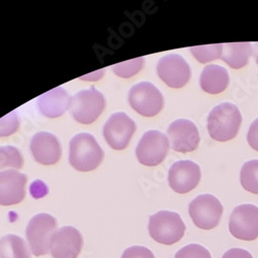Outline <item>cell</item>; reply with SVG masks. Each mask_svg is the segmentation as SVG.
<instances>
[{"instance_id":"cell-1","label":"cell","mask_w":258,"mask_h":258,"mask_svg":"<svg viewBox=\"0 0 258 258\" xmlns=\"http://www.w3.org/2000/svg\"><path fill=\"white\" fill-rule=\"evenodd\" d=\"M242 124L239 107L224 102L215 106L208 117V131L211 138L217 142H227L238 135Z\"/></svg>"},{"instance_id":"cell-2","label":"cell","mask_w":258,"mask_h":258,"mask_svg":"<svg viewBox=\"0 0 258 258\" xmlns=\"http://www.w3.org/2000/svg\"><path fill=\"white\" fill-rule=\"evenodd\" d=\"M103 151L90 134H79L70 143V162L79 171H91L99 166Z\"/></svg>"},{"instance_id":"cell-3","label":"cell","mask_w":258,"mask_h":258,"mask_svg":"<svg viewBox=\"0 0 258 258\" xmlns=\"http://www.w3.org/2000/svg\"><path fill=\"white\" fill-rule=\"evenodd\" d=\"M149 233L162 245H174L182 240L186 226L180 215L170 211H159L149 219Z\"/></svg>"},{"instance_id":"cell-4","label":"cell","mask_w":258,"mask_h":258,"mask_svg":"<svg viewBox=\"0 0 258 258\" xmlns=\"http://www.w3.org/2000/svg\"><path fill=\"white\" fill-rule=\"evenodd\" d=\"M55 230L57 220L50 214H37L30 219L26 227V236L34 256L47 255L50 252V239Z\"/></svg>"},{"instance_id":"cell-5","label":"cell","mask_w":258,"mask_h":258,"mask_svg":"<svg viewBox=\"0 0 258 258\" xmlns=\"http://www.w3.org/2000/svg\"><path fill=\"white\" fill-rule=\"evenodd\" d=\"M128 100L133 109L144 117L156 116L164 105L161 92L150 82H142L133 86Z\"/></svg>"},{"instance_id":"cell-6","label":"cell","mask_w":258,"mask_h":258,"mask_svg":"<svg viewBox=\"0 0 258 258\" xmlns=\"http://www.w3.org/2000/svg\"><path fill=\"white\" fill-rule=\"evenodd\" d=\"M104 107V96L94 87L88 90H82L72 97V114L75 120L82 124L95 122L103 112Z\"/></svg>"},{"instance_id":"cell-7","label":"cell","mask_w":258,"mask_h":258,"mask_svg":"<svg viewBox=\"0 0 258 258\" xmlns=\"http://www.w3.org/2000/svg\"><path fill=\"white\" fill-rule=\"evenodd\" d=\"M223 214L220 201L212 195H202L189 204V215L201 229L210 230L218 226Z\"/></svg>"},{"instance_id":"cell-8","label":"cell","mask_w":258,"mask_h":258,"mask_svg":"<svg viewBox=\"0 0 258 258\" xmlns=\"http://www.w3.org/2000/svg\"><path fill=\"white\" fill-rule=\"evenodd\" d=\"M167 137L158 131H149L140 140L136 153L139 161L147 166L160 164L168 154Z\"/></svg>"},{"instance_id":"cell-9","label":"cell","mask_w":258,"mask_h":258,"mask_svg":"<svg viewBox=\"0 0 258 258\" xmlns=\"http://www.w3.org/2000/svg\"><path fill=\"white\" fill-rule=\"evenodd\" d=\"M229 231L235 239L254 241L258 238V207L254 205H241L232 211Z\"/></svg>"},{"instance_id":"cell-10","label":"cell","mask_w":258,"mask_h":258,"mask_svg":"<svg viewBox=\"0 0 258 258\" xmlns=\"http://www.w3.org/2000/svg\"><path fill=\"white\" fill-rule=\"evenodd\" d=\"M82 233L73 226L55 230L50 239V253L53 258H77L83 249Z\"/></svg>"},{"instance_id":"cell-11","label":"cell","mask_w":258,"mask_h":258,"mask_svg":"<svg viewBox=\"0 0 258 258\" xmlns=\"http://www.w3.org/2000/svg\"><path fill=\"white\" fill-rule=\"evenodd\" d=\"M137 125L135 121L125 113H115L103 126V136L113 149L123 150L131 142L136 133Z\"/></svg>"},{"instance_id":"cell-12","label":"cell","mask_w":258,"mask_h":258,"mask_svg":"<svg viewBox=\"0 0 258 258\" xmlns=\"http://www.w3.org/2000/svg\"><path fill=\"white\" fill-rule=\"evenodd\" d=\"M159 78L171 88H182L191 77L189 64L179 54H168L157 63Z\"/></svg>"},{"instance_id":"cell-13","label":"cell","mask_w":258,"mask_h":258,"mask_svg":"<svg viewBox=\"0 0 258 258\" xmlns=\"http://www.w3.org/2000/svg\"><path fill=\"white\" fill-rule=\"evenodd\" d=\"M202 178L199 164L190 160L175 162L168 170V183L170 188L180 195L195 189Z\"/></svg>"},{"instance_id":"cell-14","label":"cell","mask_w":258,"mask_h":258,"mask_svg":"<svg viewBox=\"0 0 258 258\" xmlns=\"http://www.w3.org/2000/svg\"><path fill=\"white\" fill-rule=\"evenodd\" d=\"M167 135L169 146L181 153L195 151L201 141L197 125L186 119H179L171 123L168 126Z\"/></svg>"},{"instance_id":"cell-15","label":"cell","mask_w":258,"mask_h":258,"mask_svg":"<svg viewBox=\"0 0 258 258\" xmlns=\"http://www.w3.org/2000/svg\"><path fill=\"white\" fill-rule=\"evenodd\" d=\"M27 177L18 170L0 171V205L14 206L25 198Z\"/></svg>"},{"instance_id":"cell-16","label":"cell","mask_w":258,"mask_h":258,"mask_svg":"<svg viewBox=\"0 0 258 258\" xmlns=\"http://www.w3.org/2000/svg\"><path fill=\"white\" fill-rule=\"evenodd\" d=\"M34 159L44 165H52L61 157V145L58 139L50 133H38L33 136L30 144Z\"/></svg>"},{"instance_id":"cell-17","label":"cell","mask_w":258,"mask_h":258,"mask_svg":"<svg viewBox=\"0 0 258 258\" xmlns=\"http://www.w3.org/2000/svg\"><path fill=\"white\" fill-rule=\"evenodd\" d=\"M72 97L61 87L48 91L37 98L39 112L48 118L62 116L71 107Z\"/></svg>"},{"instance_id":"cell-18","label":"cell","mask_w":258,"mask_h":258,"mask_svg":"<svg viewBox=\"0 0 258 258\" xmlns=\"http://www.w3.org/2000/svg\"><path fill=\"white\" fill-rule=\"evenodd\" d=\"M201 87L210 94H219L223 92L229 84L228 72L220 66H208L201 75Z\"/></svg>"},{"instance_id":"cell-19","label":"cell","mask_w":258,"mask_h":258,"mask_svg":"<svg viewBox=\"0 0 258 258\" xmlns=\"http://www.w3.org/2000/svg\"><path fill=\"white\" fill-rule=\"evenodd\" d=\"M252 55V45L250 42H230L223 45L221 59L231 69L239 70L248 63Z\"/></svg>"},{"instance_id":"cell-20","label":"cell","mask_w":258,"mask_h":258,"mask_svg":"<svg viewBox=\"0 0 258 258\" xmlns=\"http://www.w3.org/2000/svg\"><path fill=\"white\" fill-rule=\"evenodd\" d=\"M0 258H31V254L24 239L7 234L0 239Z\"/></svg>"},{"instance_id":"cell-21","label":"cell","mask_w":258,"mask_h":258,"mask_svg":"<svg viewBox=\"0 0 258 258\" xmlns=\"http://www.w3.org/2000/svg\"><path fill=\"white\" fill-rule=\"evenodd\" d=\"M241 184L245 190L258 195V160L244 163L241 169Z\"/></svg>"},{"instance_id":"cell-22","label":"cell","mask_w":258,"mask_h":258,"mask_svg":"<svg viewBox=\"0 0 258 258\" xmlns=\"http://www.w3.org/2000/svg\"><path fill=\"white\" fill-rule=\"evenodd\" d=\"M23 163L24 159L19 149L13 146L0 147V170L7 167L21 168Z\"/></svg>"},{"instance_id":"cell-23","label":"cell","mask_w":258,"mask_h":258,"mask_svg":"<svg viewBox=\"0 0 258 258\" xmlns=\"http://www.w3.org/2000/svg\"><path fill=\"white\" fill-rule=\"evenodd\" d=\"M193 56L201 63H208L215 59L221 58L223 52V45H211V46H199L190 49Z\"/></svg>"},{"instance_id":"cell-24","label":"cell","mask_w":258,"mask_h":258,"mask_svg":"<svg viewBox=\"0 0 258 258\" xmlns=\"http://www.w3.org/2000/svg\"><path fill=\"white\" fill-rule=\"evenodd\" d=\"M144 63H145V59L143 57H140V58H136V59H132V60L119 63V64H115L113 67V71L117 76L128 79L137 75L143 69Z\"/></svg>"},{"instance_id":"cell-25","label":"cell","mask_w":258,"mask_h":258,"mask_svg":"<svg viewBox=\"0 0 258 258\" xmlns=\"http://www.w3.org/2000/svg\"><path fill=\"white\" fill-rule=\"evenodd\" d=\"M175 258H212L209 250L198 244H190L180 249Z\"/></svg>"},{"instance_id":"cell-26","label":"cell","mask_w":258,"mask_h":258,"mask_svg":"<svg viewBox=\"0 0 258 258\" xmlns=\"http://www.w3.org/2000/svg\"><path fill=\"white\" fill-rule=\"evenodd\" d=\"M20 125V120L16 112H12L0 119V138L15 134Z\"/></svg>"},{"instance_id":"cell-27","label":"cell","mask_w":258,"mask_h":258,"mask_svg":"<svg viewBox=\"0 0 258 258\" xmlns=\"http://www.w3.org/2000/svg\"><path fill=\"white\" fill-rule=\"evenodd\" d=\"M121 258H155L153 252L143 246H133L127 248Z\"/></svg>"},{"instance_id":"cell-28","label":"cell","mask_w":258,"mask_h":258,"mask_svg":"<svg viewBox=\"0 0 258 258\" xmlns=\"http://www.w3.org/2000/svg\"><path fill=\"white\" fill-rule=\"evenodd\" d=\"M248 144L255 151H258V118L253 121L247 135Z\"/></svg>"},{"instance_id":"cell-29","label":"cell","mask_w":258,"mask_h":258,"mask_svg":"<svg viewBox=\"0 0 258 258\" xmlns=\"http://www.w3.org/2000/svg\"><path fill=\"white\" fill-rule=\"evenodd\" d=\"M222 258H253L252 254L245 250V249H241V248H232L229 249L228 251H226Z\"/></svg>"},{"instance_id":"cell-30","label":"cell","mask_w":258,"mask_h":258,"mask_svg":"<svg viewBox=\"0 0 258 258\" xmlns=\"http://www.w3.org/2000/svg\"><path fill=\"white\" fill-rule=\"evenodd\" d=\"M252 55L254 56L256 63L258 64V42H254L252 46Z\"/></svg>"}]
</instances>
